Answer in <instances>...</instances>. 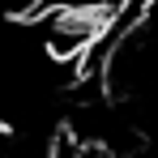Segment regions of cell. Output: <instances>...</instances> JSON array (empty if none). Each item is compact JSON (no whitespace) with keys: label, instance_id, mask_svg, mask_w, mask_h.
Returning <instances> with one entry per match:
<instances>
[{"label":"cell","instance_id":"7a4b0ae2","mask_svg":"<svg viewBox=\"0 0 158 158\" xmlns=\"http://www.w3.org/2000/svg\"><path fill=\"white\" fill-rule=\"evenodd\" d=\"M0 158H17V137L0 124Z\"/></svg>","mask_w":158,"mask_h":158},{"label":"cell","instance_id":"6da1fadb","mask_svg":"<svg viewBox=\"0 0 158 158\" xmlns=\"http://www.w3.org/2000/svg\"><path fill=\"white\" fill-rule=\"evenodd\" d=\"M154 4H158V0H120V9H115V13H120V22H124V30H128L132 22H141Z\"/></svg>","mask_w":158,"mask_h":158}]
</instances>
